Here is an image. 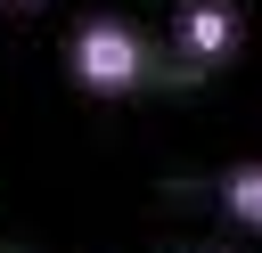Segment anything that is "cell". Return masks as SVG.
Returning <instances> with one entry per match:
<instances>
[{
    "label": "cell",
    "instance_id": "obj_1",
    "mask_svg": "<svg viewBox=\"0 0 262 253\" xmlns=\"http://www.w3.org/2000/svg\"><path fill=\"white\" fill-rule=\"evenodd\" d=\"M66 73H74L90 98H131V90H147V73H156V41H147L131 16H82V24L66 33Z\"/></svg>",
    "mask_w": 262,
    "mask_h": 253
},
{
    "label": "cell",
    "instance_id": "obj_2",
    "mask_svg": "<svg viewBox=\"0 0 262 253\" xmlns=\"http://www.w3.org/2000/svg\"><path fill=\"white\" fill-rule=\"evenodd\" d=\"M237 41H246L237 0H180V16H172V57H180L188 73L229 65V57H237Z\"/></svg>",
    "mask_w": 262,
    "mask_h": 253
},
{
    "label": "cell",
    "instance_id": "obj_3",
    "mask_svg": "<svg viewBox=\"0 0 262 253\" xmlns=\"http://www.w3.org/2000/svg\"><path fill=\"white\" fill-rule=\"evenodd\" d=\"M221 212H229L246 237H262V163H229V171H221Z\"/></svg>",
    "mask_w": 262,
    "mask_h": 253
},
{
    "label": "cell",
    "instance_id": "obj_4",
    "mask_svg": "<svg viewBox=\"0 0 262 253\" xmlns=\"http://www.w3.org/2000/svg\"><path fill=\"white\" fill-rule=\"evenodd\" d=\"M8 8H33V0H8Z\"/></svg>",
    "mask_w": 262,
    "mask_h": 253
}]
</instances>
